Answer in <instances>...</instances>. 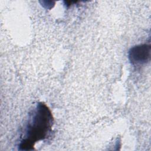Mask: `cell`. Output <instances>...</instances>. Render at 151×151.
Wrapping results in <instances>:
<instances>
[{
    "mask_svg": "<svg viewBox=\"0 0 151 151\" xmlns=\"http://www.w3.org/2000/svg\"><path fill=\"white\" fill-rule=\"evenodd\" d=\"M53 122L54 119L49 108L42 102L38 103L28 114L18 149H34L37 142L46 139L50 135Z\"/></svg>",
    "mask_w": 151,
    "mask_h": 151,
    "instance_id": "obj_1",
    "label": "cell"
},
{
    "mask_svg": "<svg viewBox=\"0 0 151 151\" xmlns=\"http://www.w3.org/2000/svg\"><path fill=\"white\" fill-rule=\"evenodd\" d=\"M150 45L141 44L132 47L128 52V57L133 65L146 64L150 59Z\"/></svg>",
    "mask_w": 151,
    "mask_h": 151,
    "instance_id": "obj_2",
    "label": "cell"
}]
</instances>
